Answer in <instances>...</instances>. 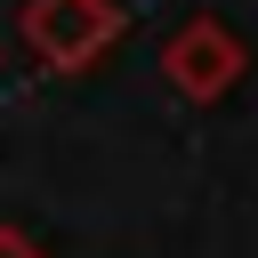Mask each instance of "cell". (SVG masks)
<instances>
[{
    "mask_svg": "<svg viewBox=\"0 0 258 258\" xmlns=\"http://www.w3.org/2000/svg\"><path fill=\"white\" fill-rule=\"evenodd\" d=\"M242 73H250V56H242V40H234L218 16H194V24H177V32L161 40V81H169L185 105H218Z\"/></svg>",
    "mask_w": 258,
    "mask_h": 258,
    "instance_id": "7a4b0ae2",
    "label": "cell"
},
{
    "mask_svg": "<svg viewBox=\"0 0 258 258\" xmlns=\"http://www.w3.org/2000/svg\"><path fill=\"white\" fill-rule=\"evenodd\" d=\"M0 258H48L32 234H16V226H0Z\"/></svg>",
    "mask_w": 258,
    "mask_h": 258,
    "instance_id": "3957f363",
    "label": "cell"
},
{
    "mask_svg": "<svg viewBox=\"0 0 258 258\" xmlns=\"http://www.w3.org/2000/svg\"><path fill=\"white\" fill-rule=\"evenodd\" d=\"M121 32L113 0H24V48L48 73H89Z\"/></svg>",
    "mask_w": 258,
    "mask_h": 258,
    "instance_id": "6da1fadb",
    "label": "cell"
}]
</instances>
